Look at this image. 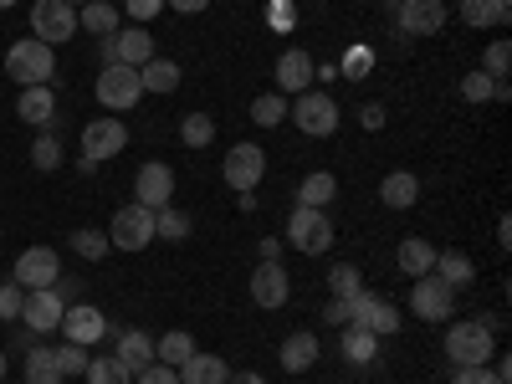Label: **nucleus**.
Here are the masks:
<instances>
[{
  "label": "nucleus",
  "mask_w": 512,
  "mask_h": 384,
  "mask_svg": "<svg viewBox=\"0 0 512 384\" xmlns=\"http://www.w3.org/2000/svg\"><path fill=\"white\" fill-rule=\"evenodd\" d=\"M446 359L456 369H477V364H492L497 359V323H482V318H461L446 328Z\"/></svg>",
  "instance_id": "f257e3e1"
},
{
  "label": "nucleus",
  "mask_w": 512,
  "mask_h": 384,
  "mask_svg": "<svg viewBox=\"0 0 512 384\" xmlns=\"http://www.w3.org/2000/svg\"><path fill=\"white\" fill-rule=\"evenodd\" d=\"M6 72H11V82H21V88H41V82H52V72H57V52L36 36H21L6 52Z\"/></svg>",
  "instance_id": "f03ea898"
},
{
  "label": "nucleus",
  "mask_w": 512,
  "mask_h": 384,
  "mask_svg": "<svg viewBox=\"0 0 512 384\" xmlns=\"http://www.w3.org/2000/svg\"><path fill=\"white\" fill-rule=\"evenodd\" d=\"M287 118L303 128L308 139H328L338 128V103L323 88H308V93H297V103H287Z\"/></svg>",
  "instance_id": "7ed1b4c3"
},
{
  "label": "nucleus",
  "mask_w": 512,
  "mask_h": 384,
  "mask_svg": "<svg viewBox=\"0 0 512 384\" xmlns=\"http://www.w3.org/2000/svg\"><path fill=\"white\" fill-rule=\"evenodd\" d=\"M98 103L108 108V113H128L139 98H144V82H139V67H123V62H108L103 72H98Z\"/></svg>",
  "instance_id": "20e7f679"
},
{
  "label": "nucleus",
  "mask_w": 512,
  "mask_h": 384,
  "mask_svg": "<svg viewBox=\"0 0 512 384\" xmlns=\"http://www.w3.org/2000/svg\"><path fill=\"white\" fill-rule=\"evenodd\" d=\"M267 175V149L262 144H231L226 159H221V180L236 190V195H251Z\"/></svg>",
  "instance_id": "39448f33"
},
{
  "label": "nucleus",
  "mask_w": 512,
  "mask_h": 384,
  "mask_svg": "<svg viewBox=\"0 0 512 384\" xmlns=\"http://www.w3.org/2000/svg\"><path fill=\"white\" fill-rule=\"evenodd\" d=\"M82 26H77V11L67 6V0H31V36L47 41V47H62V41H72Z\"/></svg>",
  "instance_id": "423d86ee"
},
{
  "label": "nucleus",
  "mask_w": 512,
  "mask_h": 384,
  "mask_svg": "<svg viewBox=\"0 0 512 384\" xmlns=\"http://www.w3.org/2000/svg\"><path fill=\"white\" fill-rule=\"evenodd\" d=\"M287 241L303 251V256H323V251L333 246V221H328V210L297 205V210H292V221H287Z\"/></svg>",
  "instance_id": "0eeeda50"
},
{
  "label": "nucleus",
  "mask_w": 512,
  "mask_h": 384,
  "mask_svg": "<svg viewBox=\"0 0 512 384\" xmlns=\"http://www.w3.org/2000/svg\"><path fill=\"white\" fill-rule=\"evenodd\" d=\"M154 241V210L144 205H118L113 210V226H108V246L118 251H144Z\"/></svg>",
  "instance_id": "6e6552de"
},
{
  "label": "nucleus",
  "mask_w": 512,
  "mask_h": 384,
  "mask_svg": "<svg viewBox=\"0 0 512 384\" xmlns=\"http://www.w3.org/2000/svg\"><path fill=\"white\" fill-rule=\"evenodd\" d=\"M410 313L425 318V323H441V318L456 313V292H451L436 272H425V277H415V287H410Z\"/></svg>",
  "instance_id": "1a4fd4ad"
},
{
  "label": "nucleus",
  "mask_w": 512,
  "mask_h": 384,
  "mask_svg": "<svg viewBox=\"0 0 512 384\" xmlns=\"http://www.w3.org/2000/svg\"><path fill=\"white\" fill-rule=\"evenodd\" d=\"M11 277H16L26 292H41V287H52V282L62 277V256H57L52 246H26V251L16 256Z\"/></svg>",
  "instance_id": "9d476101"
},
{
  "label": "nucleus",
  "mask_w": 512,
  "mask_h": 384,
  "mask_svg": "<svg viewBox=\"0 0 512 384\" xmlns=\"http://www.w3.org/2000/svg\"><path fill=\"white\" fill-rule=\"evenodd\" d=\"M62 333H67V344L93 349L98 338H108V333H118V328H113L108 313L93 308V303H67V313H62Z\"/></svg>",
  "instance_id": "9b49d317"
},
{
  "label": "nucleus",
  "mask_w": 512,
  "mask_h": 384,
  "mask_svg": "<svg viewBox=\"0 0 512 384\" xmlns=\"http://www.w3.org/2000/svg\"><path fill=\"white\" fill-rule=\"evenodd\" d=\"M123 144H128V128L113 113H103V118H93L88 128H82V159H93V164L123 154Z\"/></svg>",
  "instance_id": "f8f14e48"
},
{
  "label": "nucleus",
  "mask_w": 512,
  "mask_h": 384,
  "mask_svg": "<svg viewBox=\"0 0 512 384\" xmlns=\"http://www.w3.org/2000/svg\"><path fill=\"white\" fill-rule=\"evenodd\" d=\"M169 200H175V169L159 164V159L139 164V175H134V205H144V210H164Z\"/></svg>",
  "instance_id": "ddd939ff"
},
{
  "label": "nucleus",
  "mask_w": 512,
  "mask_h": 384,
  "mask_svg": "<svg viewBox=\"0 0 512 384\" xmlns=\"http://www.w3.org/2000/svg\"><path fill=\"white\" fill-rule=\"evenodd\" d=\"M287 297H292V282H287L282 262H262V267L251 272V303L256 308L277 313V308H287Z\"/></svg>",
  "instance_id": "4468645a"
},
{
  "label": "nucleus",
  "mask_w": 512,
  "mask_h": 384,
  "mask_svg": "<svg viewBox=\"0 0 512 384\" xmlns=\"http://www.w3.org/2000/svg\"><path fill=\"white\" fill-rule=\"evenodd\" d=\"M446 0H400V31L405 36H436L446 31Z\"/></svg>",
  "instance_id": "2eb2a0df"
},
{
  "label": "nucleus",
  "mask_w": 512,
  "mask_h": 384,
  "mask_svg": "<svg viewBox=\"0 0 512 384\" xmlns=\"http://www.w3.org/2000/svg\"><path fill=\"white\" fill-rule=\"evenodd\" d=\"M313 77H318V62H313L303 47H287V52L277 57V93H282V98H287V93H308Z\"/></svg>",
  "instance_id": "dca6fc26"
},
{
  "label": "nucleus",
  "mask_w": 512,
  "mask_h": 384,
  "mask_svg": "<svg viewBox=\"0 0 512 384\" xmlns=\"http://www.w3.org/2000/svg\"><path fill=\"white\" fill-rule=\"evenodd\" d=\"M62 313H67V303H62L52 287H41V292H26L21 323H26L31 333H52V328H62Z\"/></svg>",
  "instance_id": "f3484780"
},
{
  "label": "nucleus",
  "mask_w": 512,
  "mask_h": 384,
  "mask_svg": "<svg viewBox=\"0 0 512 384\" xmlns=\"http://www.w3.org/2000/svg\"><path fill=\"white\" fill-rule=\"evenodd\" d=\"M154 57V31L149 26H118L113 31V62H123V67H144Z\"/></svg>",
  "instance_id": "a211bd4d"
},
{
  "label": "nucleus",
  "mask_w": 512,
  "mask_h": 384,
  "mask_svg": "<svg viewBox=\"0 0 512 384\" xmlns=\"http://www.w3.org/2000/svg\"><path fill=\"white\" fill-rule=\"evenodd\" d=\"M113 359H118L128 374H144L149 364H159V359H154V338H149L144 328H123V333H118V354H113Z\"/></svg>",
  "instance_id": "6ab92c4d"
},
{
  "label": "nucleus",
  "mask_w": 512,
  "mask_h": 384,
  "mask_svg": "<svg viewBox=\"0 0 512 384\" xmlns=\"http://www.w3.org/2000/svg\"><path fill=\"white\" fill-rule=\"evenodd\" d=\"M277 359H282V369H287V374H308V369L318 364V333H308V328L287 333Z\"/></svg>",
  "instance_id": "aec40b11"
},
{
  "label": "nucleus",
  "mask_w": 512,
  "mask_h": 384,
  "mask_svg": "<svg viewBox=\"0 0 512 384\" xmlns=\"http://www.w3.org/2000/svg\"><path fill=\"white\" fill-rule=\"evenodd\" d=\"M175 374H180V384H226V379H231V364H226L221 354H200V349H195Z\"/></svg>",
  "instance_id": "412c9836"
},
{
  "label": "nucleus",
  "mask_w": 512,
  "mask_h": 384,
  "mask_svg": "<svg viewBox=\"0 0 512 384\" xmlns=\"http://www.w3.org/2000/svg\"><path fill=\"white\" fill-rule=\"evenodd\" d=\"M379 200L390 205V210H410L420 200V180L410 175V169H390V175L379 180Z\"/></svg>",
  "instance_id": "4be33fe9"
},
{
  "label": "nucleus",
  "mask_w": 512,
  "mask_h": 384,
  "mask_svg": "<svg viewBox=\"0 0 512 384\" xmlns=\"http://www.w3.org/2000/svg\"><path fill=\"white\" fill-rule=\"evenodd\" d=\"M451 292H461V287H472L477 282V267H472V256L466 251H436V267H431Z\"/></svg>",
  "instance_id": "5701e85b"
},
{
  "label": "nucleus",
  "mask_w": 512,
  "mask_h": 384,
  "mask_svg": "<svg viewBox=\"0 0 512 384\" xmlns=\"http://www.w3.org/2000/svg\"><path fill=\"white\" fill-rule=\"evenodd\" d=\"M77 26L93 31V36H113V31L123 26V11L113 6V0H88V6L77 11Z\"/></svg>",
  "instance_id": "b1692460"
},
{
  "label": "nucleus",
  "mask_w": 512,
  "mask_h": 384,
  "mask_svg": "<svg viewBox=\"0 0 512 384\" xmlns=\"http://www.w3.org/2000/svg\"><path fill=\"white\" fill-rule=\"evenodd\" d=\"M16 113H21V123H52V113H57V98H52V88L41 82V88H21V98H16Z\"/></svg>",
  "instance_id": "393cba45"
},
{
  "label": "nucleus",
  "mask_w": 512,
  "mask_h": 384,
  "mask_svg": "<svg viewBox=\"0 0 512 384\" xmlns=\"http://www.w3.org/2000/svg\"><path fill=\"white\" fill-rule=\"evenodd\" d=\"M180 62H169V57H149L139 67V82H144V93H175L180 88Z\"/></svg>",
  "instance_id": "a878e982"
},
{
  "label": "nucleus",
  "mask_w": 512,
  "mask_h": 384,
  "mask_svg": "<svg viewBox=\"0 0 512 384\" xmlns=\"http://www.w3.org/2000/svg\"><path fill=\"white\" fill-rule=\"evenodd\" d=\"M507 0H461V21L472 31H487V26H507Z\"/></svg>",
  "instance_id": "bb28decb"
},
{
  "label": "nucleus",
  "mask_w": 512,
  "mask_h": 384,
  "mask_svg": "<svg viewBox=\"0 0 512 384\" xmlns=\"http://www.w3.org/2000/svg\"><path fill=\"white\" fill-rule=\"evenodd\" d=\"M436 267V246L425 241V236H410V241H400V272L405 277H425Z\"/></svg>",
  "instance_id": "cd10ccee"
},
{
  "label": "nucleus",
  "mask_w": 512,
  "mask_h": 384,
  "mask_svg": "<svg viewBox=\"0 0 512 384\" xmlns=\"http://www.w3.org/2000/svg\"><path fill=\"white\" fill-rule=\"evenodd\" d=\"M333 195H338V180L328 175V169H318V175H308L303 185H297V205H308V210H328Z\"/></svg>",
  "instance_id": "c85d7f7f"
},
{
  "label": "nucleus",
  "mask_w": 512,
  "mask_h": 384,
  "mask_svg": "<svg viewBox=\"0 0 512 384\" xmlns=\"http://www.w3.org/2000/svg\"><path fill=\"white\" fill-rule=\"evenodd\" d=\"M190 354H195V338H190L185 328H169V333L159 338V344H154V359H159V364H169V369H180Z\"/></svg>",
  "instance_id": "c756f323"
},
{
  "label": "nucleus",
  "mask_w": 512,
  "mask_h": 384,
  "mask_svg": "<svg viewBox=\"0 0 512 384\" xmlns=\"http://www.w3.org/2000/svg\"><path fill=\"white\" fill-rule=\"evenodd\" d=\"M26 384H62L57 349H31V354H26Z\"/></svg>",
  "instance_id": "7c9ffc66"
},
{
  "label": "nucleus",
  "mask_w": 512,
  "mask_h": 384,
  "mask_svg": "<svg viewBox=\"0 0 512 384\" xmlns=\"http://www.w3.org/2000/svg\"><path fill=\"white\" fill-rule=\"evenodd\" d=\"M154 236L169 241V246H180V241L190 236V216H185V210H175V205L154 210Z\"/></svg>",
  "instance_id": "2f4dec72"
},
{
  "label": "nucleus",
  "mask_w": 512,
  "mask_h": 384,
  "mask_svg": "<svg viewBox=\"0 0 512 384\" xmlns=\"http://www.w3.org/2000/svg\"><path fill=\"white\" fill-rule=\"evenodd\" d=\"M374 354H379V338H374L369 328H354V323H349V328H344V359H349V364H369Z\"/></svg>",
  "instance_id": "473e14b6"
},
{
  "label": "nucleus",
  "mask_w": 512,
  "mask_h": 384,
  "mask_svg": "<svg viewBox=\"0 0 512 384\" xmlns=\"http://www.w3.org/2000/svg\"><path fill=\"white\" fill-rule=\"evenodd\" d=\"M180 139H185L190 149H205L210 139H216V118H210V113H185V118H180Z\"/></svg>",
  "instance_id": "72a5a7b5"
},
{
  "label": "nucleus",
  "mask_w": 512,
  "mask_h": 384,
  "mask_svg": "<svg viewBox=\"0 0 512 384\" xmlns=\"http://www.w3.org/2000/svg\"><path fill=\"white\" fill-rule=\"evenodd\" d=\"M72 251L82 256V262H103V256H108L113 246H108V231H93V226H82V231H72Z\"/></svg>",
  "instance_id": "f704fd0d"
},
{
  "label": "nucleus",
  "mask_w": 512,
  "mask_h": 384,
  "mask_svg": "<svg viewBox=\"0 0 512 384\" xmlns=\"http://www.w3.org/2000/svg\"><path fill=\"white\" fill-rule=\"evenodd\" d=\"M282 118H287V98L282 93H262V98L251 103V123L256 128H277Z\"/></svg>",
  "instance_id": "c9c22d12"
},
{
  "label": "nucleus",
  "mask_w": 512,
  "mask_h": 384,
  "mask_svg": "<svg viewBox=\"0 0 512 384\" xmlns=\"http://www.w3.org/2000/svg\"><path fill=\"white\" fill-rule=\"evenodd\" d=\"M461 98H466V103H492V98H497V77H487L482 67L466 72V77H461Z\"/></svg>",
  "instance_id": "e433bc0d"
},
{
  "label": "nucleus",
  "mask_w": 512,
  "mask_h": 384,
  "mask_svg": "<svg viewBox=\"0 0 512 384\" xmlns=\"http://www.w3.org/2000/svg\"><path fill=\"white\" fill-rule=\"evenodd\" d=\"M21 308H26V287L16 277L0 282V323H21Z\"/></svg>",
  "instance_id": "4c0bfd02"
},
{
  "label": "nucleus",
  "mask_w": 512,
  "mask_h": 384,
  "mask_svg": "<svg viewBox=\"0 0 512 384\" xmlns=\"http://www.w3.org/2000/svg\"><path fill=\"white\" fill-rule=\"evenodd\" d=\"M82 379H88V384H134V374H128L118 359H93Z\"/></svg>",
  "instance_id": "58836bf2"
},
{
  "label": "nucleus",
  "mask_w": 512,
  "mask_h": 384,
  "mask_svg": "<svg viewBox=\"0 0 512 384\" xmlns=\"http://www.w3.org/2000/svg\"><path fill=\"white\" fill-rule=\"evenodd\" d=\"M374 338H390V333H400V308H390V303H384V297H379V303H374V313H369V323H364Z\"/></svg>",
  "instance_id": "ea45409f"
},
{
  "label": "nucleus",
  "mask_w": 512,
  "mask_h": 384,
  "mask_svg": "<svg viewBox=\"0 0 512 384\" xmlns=\"http://www.w3.org/2000/svg\"><path fill=\"white\" fill-rule=\"evenodd\" d=\"M328 287H333V297H354V292H364V277H359V267L338 262V267L328 272Z\"/></svg>",
  "instance_id": "a19ab883"
},
{
  "label": "nucleus",
  "mask_w": 512,
  "mask_h": 384,
  "mask_svg": "<svg viewBox=\"0 0 512 384\" xmlns=\"http://www.w3.org/2000/svg\"><path fill=\"white\" fill-rule=\"evenodd\" d=\"M57 364H62V379H77V374H88L93 354L82 349V344H62V349H57Z\"/></svg>",
  "instance_id": "79ce46f5"
},
{
  "label": "nucleus",
  "mask_w": 512,
  "mask_h": 384,
  "mask_svg": "<svg viewBox=\"0 0 512 384\" xmlns=\"http://www.w3.org/2000/svg\"><path fill=\"white\" fill-rule=\"evenodd\" d=\"M31 164H36V169H57V164H62V144H57V134H41V139L31 144Z\"/></svg>",
  "instance_id": "37998d69"
},
{
  "label": "nucleus",
  "mask_w": 512,
  "mask_h": 384,
  "mask_svg": "<svg viewBox=\"0 0 512 384\" xmlns=\"http://www.w3.org/2000/svg\"><path fill=\"white\" fill-rule=\"evenodd\" d=\"M128 21H134V26H149L159 11H164V0H123V6H118Z\"/></svg>",
  "instance_id": "c03bdc74"
},
{
  "label": "nucleus",
  "mask_w": 512,
  "mask_h": 384,
  "mask_svg": "<svg viewBox=\"0 0 512 384\" xmlns=\"http://www.w3.org/2000/svg\"><path fill=\"white\" fill-rule=\"evenodd\" d=\"M507 62H512V47H507V41H492V47H487V62H482V72L487 77H507Z\"/></svg>",
  "instance_id": "a18cd8bd"
},
{
  "label": "nucleus",
  "mask_w": 512,
  "mask_h": 384,
  "mask_svg": "<svg viewBox=\"0 0 512 384\" xmlns=\"http://www.w3.org/2000/svg\"><path fill=\"white\" fill-rule=\"evenodd\" d=\"M369 62H374V52H369V47H354V52L344 57V67H338V72L359 82V77H369Z\"/></svg>",
  "instance_id": "49530a36"
},
{
  "label": "nucleus",
  "mask_w": 512,
  "mask_h": 384,
  "mask_svg": "<svg viewBox=\"0 0 512 384\" xmlns=\"http://www.w3.org/2000/svg\"><path fill=\"white\" fill-rule=\"evenodd\" d=\"M134 384H180V374L169 364H149L144 374H134Z\"/></svg>",
  "instance_id": "de8ad7c7"
},
{
  "label": "nucleus",
  "mask_w": 512,
  "mask_h": 384,
  "mask_svg": "<svg viewBox=\"0 0 512 384\" xmlns=\"http://www.w3.org/2000/svg\"><path fill=\"white\" fill-rule=\"evenodd\" d=\"M451 384H502V379L492 374V364H477V369H456Z\"/></svg>",
  "instance_id": "09e8293b"
},
{
  "label": "nucleus",
  "mask_w": 512,
  "mask_h": 384,
  "mask_svg": "<svg viewBox=\"0 0 512 384\" xmlns=\"http://www.w3.org/2000/svg\"><path fill=\"white\" fill-rule=\"evenodd\" d=\"M323 323H333V328H349V297H333V303L323 308Z\"/></svg>",
  "instance_id": "8fccbe9b"
},
{
  "label": "nucleus",
  "mask_w": 512,
  "mask_h": 384,
  "mask_svg": "<svg viewBox=\"0 0 512 384\" xmlns=\"http://www.w3.org/2000/svg\"><path fill=\"white\" fill-rule=\"evenodd\" d=\"M359 123L369 128V134H379V128H384V103H364L359 108Z\"/></svg>",
  "instance_id": "3c124183"
},
{
  "label": "nucleus",
  "mask_w": 512,
  "mask_h": 384,
  "mask_svg": "<svg viewBox=\"0 0 512 384\" xmlns=\"http://www.w3.org/2000/svg\"><path fill=\"white\" fill-rule=\"evenodd\" d=\"M52 292L62 297V303H82V282H77V277H72V282H67V277H57V282H52Z\"/></svg>",
  "instance_id": "603ef678"
},
{
  "label": "nucleus",
  "mask_w": 512,
  "mask_h": 384,
  "mask_svg": "<svg viewBox=\"0 0 512 384\" xmlns=\"http://www.w3.org/2000/svg\"><path fill=\"white\" fill-rule=\"evenodd\" d=\"M164 6H175L180 16H195V11H205V6H210V0H164Z\"/></svg>",
  "instance_id": "864d4df0"
},
{
  "label": "nucleus",
  "mask_w": 512,
  "mask_h": 384,
  "mask_svg": "<svg viewBox=\"0 0 512 384\" xmlns=\"http://www.w3.org/2000/svg\"><path fill=\"white\" fill-rule=\"evenodd\" d=\"M262 262H282V241H277V236L262 241Z\"/></svg>",
  "instance_id": "5fc2aeb1"
},
{
  "label": "nucleus",
  "mask_w": 512,
  "mask_h": 384,
  "mask_svg": "<svg viewBox=\"0 0 512 384\" xmlns=\"http://www.w3.org/2000/svg\"><path fill=\"white\" fill-rule=\"evenodd\" d=\"M267 16H272V26H292V6H272Z\"/></svg>",
  "instance_id": "6e6d98bb"
},
{
  "label": "nucleus",
  "mask_w": 512,
  "mask_h": 384,
  "mask_svg": "<svg viewBox=\"0 0 512 384\" xmlns=\"http://www.w3.org/2000/svg\"><path fill=\"white\" fill-rule=\"evenodd\" d=\"M226 384H267V379H262V374H251V369H241V374H231Z\"/></svg>",
  "instance_id": "4d7b16f0"
},
{
  "label": "nucleus",
  "mask_w": 512,
  "mask_h": 384,
  "mask_svg": "<svg viewBox=\"0 0 512 384\" xmlns=\"http://www.w3.org/2000/svg\"><path fill=\"white\" fill-rule=\"evenodd\" d=\"M67 6H72V11H82V6H88V0H67Z\"/></svg>",
  "instance_id": "13d9d810"
},
{
  "label": "nucleus",
  "mask_w": 512,
  "mask_h": 384,
  "mask_svg": "<svg viewBox=\"0 0 512 384\" xmlns=\"http://www.w3.org/2000/svg\"><path fill=\"white\" fill-rule=\"evenodd\" d=\"M0 379H6V354H0Z\"/></svg>",
  "instance_id": "bf43d9fd"
},
{
  "label": "nucleus",
  "mask_w": 512,
  "mask_h": 384,
  "mask_svg": "<svg viewBox=\"0 0 512 384\" xmlns=\"http://www.w3.org/2000/svg\"><path fill=\"white\" fill-rule=\"evenodd\" d=\"M6 6H16V0H0V11H6Z\"/></svg>",
  "instance_id": "052dcab7"
},
{
  "label": "nucleus",
  "mask_w": 512,
  "mask_h": 384,
  "mask_svg": "<svg viewBox=\"0 0 512 384\" xmlns=\"http://www.w3.org/2000/svg\"><path fill=\"white\" fill-rule=\"evenodd\" d=\"M390 6H400V0H390Z\"/></svg>",
  "instance_id": "680f3d73"
}]
</instances>
